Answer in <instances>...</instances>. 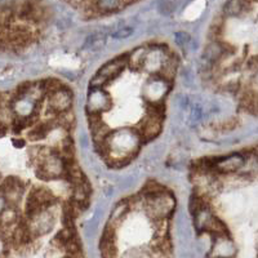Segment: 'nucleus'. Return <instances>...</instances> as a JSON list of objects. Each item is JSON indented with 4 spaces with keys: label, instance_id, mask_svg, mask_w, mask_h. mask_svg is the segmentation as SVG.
<instances>
[{
    "label": "nucleus",
    "instance_id": "1",
    "mask_svg": "<svg viewBox=\"0 0 258 258\" xmlns=\"http://www.w3.org/2000/svg\"><path fill=\"white\" fill-rule=\"evenodd\" d=\"M174 199L167 192H163L160 195H156L153 198H147L146 199V208L151 217L161 218L168 217L174 209Z\"/></svg>",
    "mask_w": 258,
    "mask_h": 258
},
{
    "label": "nucleus",
    "instance_id": "2",
    "mask_svg": "<svg viewBox=\"0 0 258 258\" xmlns=\"http://www.w3.org/2000/svg\"><path fill=\"white\" fill-rule=\"evenodd\" d=\"M126 62H128V57L123 58V57H119V58L114 59V61H110L109 63H106L105 66L98 70L97 75L94 77V79L92 80V85H96V87H100V85L105 84V83L110 82L114 78H116L119 74L123 71V69L125 68Z\"/></svg>",
    "mask_w": 258,
    "mask_h": 258
},
{
    "label": "nucleus",
    "instance_id": "3",
    "mask_svg": "<svg viewBox=\"0 0 258 258\" xmlns=\"http://www.w3.org/2000/svg\"><path fill=\"white\" fill-rule=\"evenodd\" d=\"M48 98H49L50 110L56 115L69 111L71 107V103H73V94L64 87L59 89L58 92H56V93L48 96Z\"/></svg>",
    "mask_w": 258,
    "mask_h": 258
},
{
    "label": "nucleus",
    "instance_id": "4",
    "mask_svg": "<svg viewBox=\"0 0 258 258\" xmlns=\"http://www.w3.org/2000/svg\"><path fill=\"white\" fill-rule=\"evenodd\" d=\"M161 120H163V117L147 114V116L140 124V137L145 141H150L156 137L158 133L160 132Z\"/></svg>",
    "mask_w": 258,
    "mask_h": 258
},
{
    "label": "nucleus",
    "instance_id": "5",
    "mask_svg": "<svg viewBox=\"0 0 258 258\" xmlns=\"http://www.w3.org/2000/svg\"><path fill=\"white\" fill-rule=\"evenodd\" d=\"M245 160L239 154H234V155L222 156V158L216 160L214 164V169L220 172V173H234L236 170L240 169L244 165Z\"/></svg>",
    "mask_w": 258,
    "mask_h": 258
},
{
    "label": "nucleus",
    "instance_id": "6",
    "mask_svg": "<svg viewBox=\"0 0 258 258\" xmlns=\"http://www.w3.org/2000/svg\"><path fill=\"white\" fill-rule=\"evenodd\" d=\"M110 106H111V100H110L109 94H106L105 92L96 89V91L89 94V114H100L103 110L109 109Z\"/></svg>",
    "mask_w": 258,
    "mask_h": 258
},
{
    "label": "nucleus",
    "instance_id": "7",
    "mask_svg": "<svg viewBox=\"0 0 258 258\" xmlns=\"http://www.w3.org/2000/svg\"><path fill=\"white\" fill-rule=\"evenodd\" d=\"M128 6V3H124V2H119V0H102V2H97L96 3V9L97 12H117L123 9L124 7Z\"/></svg>",
    "mask_w": 258,
    "mask_h": 258
},
{
    "label": "nucleus",
    "instance_id": "8",
    "mask_svg": "<svg viewBox=\"0 0 258 258\" xmlns=\"http://www.w3.org/2000/svg\"><path fill=\"white\" fill-rule=\"evenodd\" d=\"M50 121H44V123L35 124L32 126V129L29 132V140L30 141H39L41 138H44L45 136L49 133V131L52 129L50 125Z\"/></svg>",
    "mask_w": 258,
    "mask_h": 258
},
{
    "label": "nucleus",
    "instance_id": "9",
    "mask_svg": "<svg viewBox=\"0 0 258 258\" xmlns=\"http://www.w3.org/2000/svg\"><path fill=\"white\" fill-rule=\"evenodd\" d=\"M56 121L62 128L66 129V131H71L74 128V125H75V117H74V115L70 111L62 112V114L57 115Z\"/></svg>",
    "mask_w": 258,
    "mask_h": 258
},
{
    "label": "nucleus",
    "instance_id": "10",
    "mask_svg": "<svg viewBox=\"0 0 258 258\" xmlns=\"http://www.w3.org/2000/svg\"><path fill=\"white\" fill-rule=\"evenodd\" d=\"M244 6H245V4L241 3V2H229V3H226L223 11H225L226 15H239V13L243 11Z\"/></svg>",
    "mask_w": 258,
    "mask_h": 258
},
{
    "label": "nucleus",
    "instance_id": "11",
    "mask_svg": "<svg viewBox=\"0 0 258 258\" xmlns=\"http://www.w3.org/2000/svg\"><path fill=\"white\" fill-rule=\"evenodd\" d=\"M132 29H129V27H124V29H120V30H117L116 32H115L114 38L116 39H125L128 38L129 35H132Z\"/></svg>",
    "mask_w": 258,
    "mask_h": 258
},
{
    "label": "nucleus",
    "instance_id": "12",
    "mask_svg": "<svg viewBox=\"0 0 258 258\" xmlns=\"http://www.w3.org/2000/svg\"><path fill=\"white\" fill-rule=\"evenodd\" d=\"M13 144H17V145H16V146H18V147H22V146H24V145H25V141H24V140H21V141H17V140H13Z\"/></svg>",
    "mask_w": 258,
    "mask_h": 258
},
{
    "label": "nucleus",
    "instance_id": "13",
    "mask_svg": "<svg viewBox=\"0 0 258 258\" xmlns=\"http://www.w3.org/2000/svg\"><path fill=\"white\" fill-rule=\"evenodd\" d=\"M212 258H217V257H212Z\"/></svg>",
    "mask_w": 258,
    "mask_h": 258
}]
</instances>
